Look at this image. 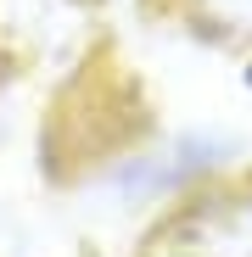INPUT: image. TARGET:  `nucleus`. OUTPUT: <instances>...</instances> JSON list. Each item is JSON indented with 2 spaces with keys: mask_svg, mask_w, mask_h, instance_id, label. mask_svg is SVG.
<instances>
[{
  "mask_svg": "<svg viewBox=\"0 0 252 257\" xmlns=\"http://www.w3.org/2000/svg\"><path fill=\"white\" fill-rule=\"evenodd\" d=\"M246 168H252V123L230 112H191L174 123H140L96 162H84L67 179V190L84 201L90 218L146 229L174 201L219 179H235Z\"/></svg>",
  "mask_w": 252,
  "mask_h": 257,
  "instance_id": "nucleus-1",
  "label": "nucleus"
},
{
  "mask_svg": "<svg viewBox=\"0 0 252 257\" xmlns=\"http://www.w3.org/2000/svg\"><path fill=\"white\" fill-rule=\"evenodd\" d=\"M129 257H252V168L174 201L135 229Z\"/></svg>",
  "mask_w": 252,
  "mask_h": 257,
  "instance_id": "nucleus-2",
  "label": "nucleus"
},
{
  "mask_svg": "<svg viewBox=\"0 0 252 257\" xmlns=\"http://www.w3.org/2000/svg\"><path fill=\"white\" fill-rule=\"evenodd\" d=\"M157 6L185 39L207 51H224V56L252 51V0H157Z\"/></svg>",
  "mask_w": 252,
  "mask_h": 257,
  "instance_id": "nucleus-3",
  "label": "nucleus"
},
{
  "mask_svg": "<svg viewBox=\"0 0 252 257\" xmlns=\"http://www.w3.org/2000/svg\"><path fill=\"white\" fill-rule=\"evenodd\" d=\"M23 78H28V67L17 62V51H6V45H0V135H6V117H12V106H17Z\"/></svg>",
  "mask_w": 252,
  "mask_h": 257,
  "instance_id": "nucleus-4",
  "label": "nucleus"
}]
</instances>
